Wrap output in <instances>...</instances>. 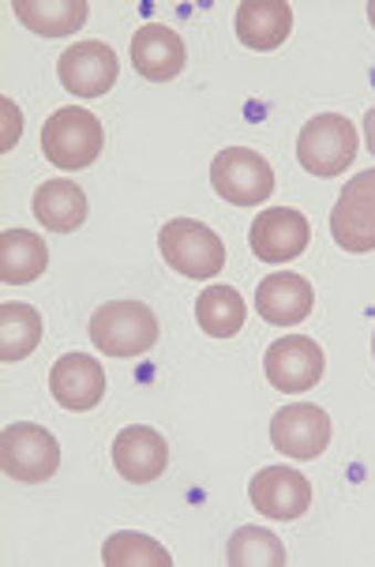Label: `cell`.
Returning <instances> with one entry per match:
<instances>
[{"label":"cell","instance_id":"obj_22","mask_svg":"<svg viewBox=\"0 0 375 567\" xmlns=\"http://www.w3.org/2000/svg\"><path fill=\"white\" fill-rule=\"evenodd\" d=\"M42 342V316L31 305H0V361H23L31 358Z\"/></svg>","mask_w":375,"mask_h":567},{"label":"cell","instance_id":"obj_8","mask_svg":"<svg viewBox=\"0 0 375 567\" xmlns=\"http://www.w3.org/2000/svg\"><path fill=\"white\" fill-rule=\"evenodd\" d=\"M271 444L285 458L308 463V458L323 455L326 444H331V417H326V410L312 406V402L282 406L271 417Z\"/></svg>","mask_w":375,"mask_h":567},{"label":"cell","instance_id":"obj_13","mask_svg":"<svg viewBox=\"0 0 375 567\" xmlns=\"http://www.w3.org/2000/svg\"><path fill=\"white\" fill-rule=\"evenodd\" d=\"M113 466H117V474L132 485L158 482L169 466L166 436H158V432L147 425H128L113 440Z\"/></svg>","mask_w":375,"mask_h":567},{"label":"cell","instance_id":"obj_14","mask_svg":"<svg viewBox=\"0 0 375 567\" xmlns=\"http://www.w3.org/2000/svg\"><path fill=\"white\" fill-rule=\"evenodd\" d=\"M50 391L72 413L94 410L105 399V369L91 353H64L50 372Z\"/></svg>","mask_w":375,"mask_h":567},{"label":"cell","instance_id":"obj_16","mask_svg":"<svg viewBox=\"0 0 375 567\" xmlns=\"http://www.w3.org/2000/svg\"><path fill=\"white\" fill-rule=\"evenodd\" d=\"M315 309V290L301 275H267L256 290V312L274 327H293Z\"/></svg>","mask_w":375,"mask_h":567},{"label":"cell","instance_id":"obj_10","mask_svg":"<svg viewBox=\"0 0 375 567\" xmlns=\"http://www.w3.org/2000/svg\"><path fill=\"white\" fill-rule=\"evenodd\" d=\"M263 372L271 380V388L285 391V395H301V391L315 388L323 380V350L315 346V339H304V334L278 339L267 350Z\"/></svg>","mask_w":375,"mask_h":567},{"label":"cell","instance_id":"obj_5","mask_svg":"<svg viewBox=\"0 0 375 567\" xmlns=\"http://www.w3.org/2000/svg\"><path fill=\"white\" fill-rule=\"evenodd\" d=\"M296 158L312 177H338L357 158V128L342 113H320L296 136Z\"/></svg>","mask_w":375,"mask_h":567},{"label":"cell","instance_id":"obj_21","mask_svg":"<svg viewBox=\"0 0 375 567\" xmlns=\"http://www.w3.org/2000/svg\"><path fill=\"white\" fill-rule=\"evenodd\" d=\"M196 320L210 339H233L248 320V305L233 286H207L196 301Z\"/></svg>","mask_w":375,"mask_h":567},{"label":"cell","instance_id":"obj_26","mask_svg":"<svg viewBox=\"0 0 375 567\" xmlns=\"http://www.w3.org/2000/svg\"><path fill=\"white\" fill-rule=\"evenodd\" d=\"M364 140H368V151L375 155V110H368V117H364Z\"/></svg>","mask_w":375,"mask_h":567},{"label":"cell","instance_id":"obj_27","mask_svg":"<svg viewBox=\"0 0 375 567\" xmlns=\"http://www.w3.org/2000/svg\"><path fill=\"white\" fill-rule=\"evenodd\" d=\"M368 19H372V27H375V0H372V4H368Z\"/></svg>","mask_w":375,"mask_h":567},{"label":"cell","instance_id":"obj_29","mask_svg":"<svg viewBox=\"0 0 375 567\" xmlns=\"http://www.w3.org/2000/svg\"><path fill=\"white\" fill-rule=\"evenodd\" d=\"M372 83H375V72H372Z\"/></svg>","mask_w":375,"mask_h":567},{"label":"cell","instance_id":"obj_19","mask_svg":"<svg viewBox=\"0 0 375 567\" xmlns=\"http://www.w3.org/2000/svg\"><path fill=\"white\" fill-rule=\"evenodd\" d=\"M34 218L53 234H72L86 223V192L75 181H45L34 192Z\"/></svg>","mask_w":375,"mask_h":567},{"label":"cell","instance_id":"obj_9","mask_svg":"<svg viewBox=\"0 0 375 567\" xmlns=\"http://www.w3.org/2000/svg\"><path fill=\"white\" fill-rule=\"evenodd\" d=\"M248 499L263 518L290 523V518H301L312 507V485L293 466H267L248 485Z\"/></svg>","mask_w":375,"mask_h":567},{"label":"cell","instance_id":"obj_4","mask_svg":"<svg viewBox=\"0 0 375 567\" xmlns=\"http://www.w3.org/2000/svg\"><path fill=\"white\" fill-rule=\"evenodd\" d=\"M61 466V444L45 425L34 421H15L0 432V470L23 485L50 482Z\"/></svg>","mask_w":375,"mask_h":567},{"label":"cell","instance_id":"obj_25","mask_svg":"<svg viewBox=\"0 0 375 567\" xmlns=\"http://www.w3.org/2000/svg\"><path fill=\"white\" fill-rule=\"evenodd\" d=\"M0 113H4V136H0V151H12L19 143V132H23V117L8 99H0Z\"/></svg>","mask_w":375,"mask_h":567},{"label":"cell","instance_id":"obj_23","mask_svg":"<svg viewBox=\"0 0 375 567\" xmlns=\"http://www.w3.org/2000/svg\"><path fill=\"white\" fill-rule=\"evenodd\" d=\"M229 567H285L290 553L278 542V534H271L267 526H240L229 537Z\"/></svg>","mask_w":375,"mask_h":567},{"label":"cell","instance_id":"obj_3","mask_svg":"<svg viewBox=\"0 0 375 567\" xmlns=\"http://www.w3.org/2000/svg\"><path fill=\"white\" fill-rule=\"evenodd\" d=\"M91 342L110 358H139L158 342V316L139 301H110L91 316Z\"/></svg>","mask_w":375,"mask_h":567},{"label":"cell","instance_id":"obj_15","mask_svg":"<svg viewBox=\"0 0 375 567\" xmlns=\"http://www.w3.org/2000/svg\"><path fill=\"white\" fill-rule=\"evenodd\" d=\"M185 42H180L177 31H169V27L162 23H143L136 38H132V64H136V72L143 80L150 83H169L177 80L180 72H185Z\"/></svg>","mask_w":375,"mask_h":567},{"label":"cell","instance_id":"obj_11","mask_svg":"<svg viewBox=\"0 0 375 567\" xmlns=\"http://www.w3.org/2000/svg\"><path fill=\"white\" fill-rule=\"evenodd\" d=\"M61 86L75 99H102L117 83V53L105 42H80L69 45L56 61Z\"/></svg>","mask_w":375,"mask_h":567},{"label":"cell","instance_id":"obj_20","mask_svg":"<svg viewBox=\"0 0 375 567\" xmlns=\"http://www.w3.org/2000/svg\"><path fill=\"white\" fill-rule=\"evenodd\" d=\"M12 12L27 31L42 38H69L86 23V0H12Z\"/></svg>","mask_w":375,"mask_h":567},{"label":"cell","instance_id":"obj_17","mask_svg":"<svg viewBox=\"0 0 375 567\" xmlns=\"http://www.w3.org/2000/svg\"><path fill=\"white\" fill-rule=\"evenodd\" d=\"M293 31V8L285 0H244L237 8V38L248 50H278Z\"/></svg>","mask_w":375,"mask_h":567},{"label":"cell","instance_id":"obj_7","mask_svg":"<svg viewBox=\"0 0 375 567\" xmlns=\"http://www.w3.org/2000/svg\"><path fill=\"white\" fill-rule=\"evenodd\" d=\"M331 237L345 252H375V169H364L345 185L331 210Z\"/></svg>","mask_w":375,"mask_h":567},{"label":"cell","instance_id":"obj_28","mask_svg":"<svg viewBox=\"0 0 375 567\" xmlns=\"http://www.w3.org/2000/svg\"><path fill=\"white\" fill-rule=\"evenodd\" d=\"M372 353H375V334H372Z\"/></svg>","mask_w":375,"mask_h":567},{"label":"cell","instance_id":"obj_18","mask_svg":"<svg viewBox=\"0 0 375 567\" xmlns=\"http://www.w3.org/2000/svg\"><path fill=\"white\" fill-rule=\"evenodd\" d=\"M50 267V248L31 229H4L0 234V282L27 286L45 275Z\"/></svg>","mask_w":375,"mask_h":567},{"label":"cell","instance_id":"obj_2","mask_svg":"<svg viewBox=\"0 0 375 567\" xmlns=\"http://www.w3.org/2000/svg\"><path fill=\"white\" fill-rule=\"evenodd\" d=\"M158 248L173 271L185 278H199V282L218 278L226 267V241L210 226L196 223V218H173V223L162 226Z\"/></svg>","mask_w":375,"mask_h":567},{"label":"cell","instance_id":"obj_1","mask_svg":"<svg viewBox=\"0 0 375 567\" xmlns=\"http://www.w3.org/2000/svg\"><path fill=\"white\" fill-rule=\"evenodd\" d=\"M105 147L102 121L83 105H64L42 124V155L56 169L94 166Z\"/></svg>","mask_w":375,"mask_h":567},{"label":"cell","instance_id":"obj_6","mask_svg":"<svg viewBox=\"0 0 375 567\" xmlns=\"http://www.w3.org/2000/svg\"><path fill=\"white\" fill-rule=\"evenodd\" d=\"M210 185L233 207H256L274 192V169L248 147H226L210 162Z\"/></svg>","mask_w":375,"mask_h":567},{"label":"cell","instance_id":"obj_12","mask_svg":"<svg viewBox=\"0 0 375 567\" xmlns=\"http://www.w3.org/2000/svg\"><path fill=\"white\" fill-rule=\"evenodd\" d=\"M308 241H312V226L293 207L263 210L252 223V234H248V245L263 264H290V259L304 256Z\"/></svg>","mask_w":375,"mask_h":567},{"label":"cell","instance_id":"obj_24","mask_svg":"<svg viewBox=\"0 0 375 567\" xmlns=\"http://www.w3.org/2000/svg\"><path fill=\"white\" fill-rule=\"evenodd\" d=\"M102 564L105 567H173V556L166 553V545H158L147 534L121 530V534L105 537Z\"/></svg>","mask_w":375,"mask_h":567}]
</instances>
